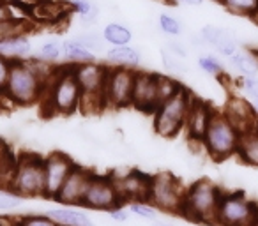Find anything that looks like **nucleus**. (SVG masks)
<instances>
[{"instance_id":"obj_1","label":"nucleus","mask_w":258,"mask_h":226,"mask_svg":"<svg viewBox=\"0 0 258 226\" xmlns=\"http://www.w3.org/2000/svg\"><path fill=\"white\" fill-rule=\"evenodd\" d=\"M39 104L48 115H73L82 104V89L76 82L75 69L69 64L57 67L53 80L46 85Z\"/></svg>"},{"instance_id":"obj_2","label":"nucleus","mask_w":258,"mask_h":226,"mask_svg":"<svg viewBox=\"0 0 258 226\" xmlns=\"http://www.w3.org/2000/svg\"><path fill=\"white\" fill-rule=\"evenodd\" d=\"M221 194L223 189L218 184L207 179L197 180L186 187L180 215L198 224L216 226V214H218Z\"/></svg>"},{"instance_id":"obj_3","label":"nucleus","mask_w":258,"mask_h":226,"mask_svg":"<svg viewBox=\"0 0 258 226\" xmlns=\"http://www.w3.org/2000/svg\"><path fill=\"white\" fill-rule=\"evenodd\" d=\"M75 69L76 82L82 89V104L80 111L85 115H96L101 113L104 108H108L104 89H106V80L110 65H104L101 62H87V64L73 65Z\"/></svg>"},{"instance_id":"obj_4","label":"nucleus","mask_w":258,"mask_h":226,"mask_svg":"<svg viewBox=\"0 0 258 226\" xmlns=\"http://www.w3.org/2000/svg\"><path fill=\"white\" fill-rule=\"evenodd\" d=\"M46 177H44V158L32 152H22L16 156V166L13 173L11 191L20 198H44Z\"/></svg>"},{"instance_id":"obj_5","label":"nucleus","mask_w":258,"mask_h":226,"mask_svg":"<svg viewBox=\"0 0 258 226\" xmlns=\"http://www.w3.org/2000/svg\"><path fill=\"white\" fill-rule=\"evenodd\" d=\"M193 99V94L186 87H182L175 96L163 101L158 110L154 111V120H152L154 133L166 140L175 138L186 126V119Z\"/></svg>"},{"instance_id":"obj_6","label":"nucleus","mask_w":258,"mask_h":226,"mask_svg":"<svg viewBox=\"0 0 258 226\" xmlns=\"http://www.w3.org/2000/svg\"><path fill=\"white\" fill-rule=\"evenodd\" d=\"M44 89H46V83L34 72L29 60L13 62L8 87H6V97L11 103L18 106H32L41 101Z\"/></svg>"},{"instance_id":"obj_7","label":"nucleus","mask_w":258,"mask_h":226,"mask_svg":"<svg viewBox=\"0 0 258 226\" xmlns=\"http://www.w3.org/2000/svg\"><path fill=\"white\" fill-rule=\"evenodd\" d=\"M239 138V129L226 119L225 113L214 111L211 124L207 127V133L202 140V147L214 161H225L232 156H237Z\"/></svg>"},{"instance_id":"obj_8","label":"nucleus","mask_w":258,"mask_h":226,"mask_svg":"<svg viewBox=\"0 0 258 226\" xmlns=\"http://www.w3.org/2000/svg\"><path fill=\"white\" fill-rule=\"evenodd\" d=\"M186 186L170 172H158L152 175L151 196L149 201L165 214H179L182 212Z\"/></svg>"},{"instance_id":"obj_9","label":"nucleus","mask_w":258,"mask_h":226,"mask_svg":"<svg viewBox=\"0 0 258 226\" xmlns=\"http://www.w3.org/2000/svg\"><path fill=\"white\" fill-rule=\"evenodd\" d=\"M258 214V205L240 191H223L216 226H251Z\"/></svg>"},{"instance_id":"obj_10","label":"nucleus","mask_w":258,"mask_h":226,"mask_svg":"<svg viewBox=\"0 0 258 226\" xmlns=\"http://www.w3.org/2000/svg\"><path fill=\"white\" fill-rule=\"evenodd\" d=\"M120 205H124V201L118 194L117 184H115L111 173H108V175L94 173L89 189L83 196L82 207L89 208V210L108 212L115 207H120Z\"/></svg>"},{"instance_id":"obj_11","label":"nucleus","mask_w":258,"mask_h":226,"mask_svg":"<svg viewBox=\"0 0 258 226\" xmlns=\"http://www.w3.org/2000/svg\"><path fill=\"white\" fill-rule=\"evenodd\" d=\"M135 78H137V69L110 67L108 80H106V89H104L108 108L124 110V108L131 106Z\"/></svg>"},{"instance_id":"obj_12","label":"nucleus","mask_w":258,"mask_h":226,"mask_svg":"<svg viewBox=\"0 0 258 226\" xmlns=\"http://www.w3.org/2000/svg\"><path fill=\"white\" fill-rule=\"evenodd\" d=\"M115 184H117L118 194H120L124 205L138 200H149L151 196V182L152 175L140 170H125L122 173H111Z\"/></svg>"},{"instance_id":"obj_13","label":"nucleus","mask_w":258,"mask_h":226,"mask_svg":"<svg viewBox=\"0 0 258 226\" xmlns=\"http://www.w3.org/2000/svg\"><path fill=\"white\" fill-rule=\"evenodd\" d=\"M75 165L76 163L64 152H51V154L44 156V177H46L44 200L55 201L58 191L64 186L66 179L75 168Z\"/></svg>"},{"instance_id":"obj_14","label":"nucleus","mask_w":258,"mask_h":226,"mask_svg":"<svg viewBox=\"0 0 258 226\" xmlns=\"http://www.w3.org/2000/svg\"><path fill=\"white\" fill-rule=\"evenodd\" d=\"M158 72L151 71H137L133 87V97H131V108H135L145 115H154V111L159 106L158 94Z\"/></svg>"},{"instance_id":"obj_15","label":"nucleus","mask_w":258,"mask_h":226,"mask_svg":"<svg viewBox=\"0 0 258 226\" xmlns=\"http://www.w3.org/2000/svg\"><path fill=\"white\" fill-rule=\"evenodd\" d=\"M94 177V172L85 166L75 165L71 170L69 177L66 179L64 186L60 187L55 201L66 207H80L83 203V196H85L87 189L90 186V180Z\"/></svg>"},{"instance_id":"obj_16","label":"nucleus","mask_w":258,"mask_h":226,"mask_svg":"<svg viewBox=\"0 0 258 226\" xmlns=\"http://www.w3.org/2000/svg\"><path fill=\"white\" fill-rule=\"evenodd\" d=\"M214 111L216 110H212V106L209 103L195 97L193 103H191L189 113H187L186 126H184L187 141H191V143H202L205 133H207L209 124H211L212 115H214Z\"/></svg>"},{"instance_id":"obj_17","label":"nucleus","mask_w":258,"mask_h":226,"mask_svg":"<svg viewBox=\"0 0 258 226\" xmlns=\"http://www.w3.org/2000/svg\"><path fill=\"white\" fill-rule=\"evenodd\" d=\"M200 36L205 39L209 48L216 51L221 57H232L237 50H239V39L230 29L218 25H204L200 29Z\"/></svg>"},{"instance_id":"obj_18","label":"nucleus","mask_w":258,"mask_h":226,"mask_svg":"<svg viewBox=\"0 0 258 226\" xmlns=\"http://www.w3.org/2000/svg\"><path fill=\"white\" fill-rule=\"evenodd\" d=\"M223 113L226 115V119L233 124V126L239 129V133L253 127L258 122V113L253 106H251L249 101H246L244 97L232 96L225 104V110Z\"/></svg>"},{"instance_id":"obj_19","label":"nucleus","mask_w":258,"mask_h":226,"mask_svg":"<svg viewBox=\"0 0 258 226\" xmlns=\"http://www.w3.org/2000/svg\"><path fill=\"white\" fill-rule=\"evenodd\" d=\"M106 62L110 67H125V69H138L142 65V51L135 48L133 44L124 46H110L106 50Z\"/></svg>"},{"instance_id":"obj_20","label":"nucleus","mask_w":258,"mask_h":226,"mask_svg":"<svg viewBox=\"0 0 258 226\" xmlns=\"http://www.w3.org/2000/svg\"><path fill=\"white\" fill-rule=\"evenodd\" d=\"M32 53L34 46L29 34H20V36H13L0 41V55H4L6 58L13 62L27 60V58L32 57Z\"/></svg>"},{"instance_id":"obj_21","label":"nucleus","mask_w":258,"mask_h":226,"mask_svg":"<svg viewBox=\"0 0 258 226\" xmlns=\"http://www.w3.org/2000/svg\"><path fill=\"white\" fill-rule=\"evenodd\" d=\"M237 156L244 165L258 168V122L240 133Z\"/></svg>"},{"instance_id":"obj_22","label":"nucleus","mask_w":258,"mask_h":226,"mask_svg":"<svg viewBox=\"0 0 258 226\" xmlns=\"http://www.w3.org/2000/svg\"><path fill=\"white\" fill-rule=\"evenodd\" d=\"M44 214L50 215L53 221H57L60 226H96L87 212L80 210V208H75V207H55V208H50L46 210Z\"/></svg>"},{"instance_id":"obj_23","label":"nucleus","mask_w":258,"mask_h":226,"mask_svg":"<svg viewBox=\"0 0 258 226\" xmlns=\"http://www.w3.org/2000/svg\"><path fill=\"white\" fill-rule=\"evenodd\" d=\"M228 60L240 76H258V51L239 48L232 57H228Z\"/></svg>"},{"instance_id":"obj_24","label":"nucleus","mask_w":258,"mask_h":226,"mask_svg":"<svg viewBox=\"0 0 258 226\" xmlns=\"http://www.w3.org/2000/svg\"><path fill=\"white\" fill-rule=\"evenodd\" d=\"M62 48H64V62L69 65L87 64V62L97 60V55L92 53L90 50H87L85 46H82L75 37L62 41Z\"/></svg>"},{"instance_id":"obj_25","label":"nucleus","mask_w":258,"mask_h":226,"mask_svg":"<svg viewBox=\"0 0 258 226\" xmlns=\"http://www.w3.org/2000/svg\"><path fill=\"white\" fill-rule=\"evenodd\" d=\"M101 36H103L104 43L110 46H124V44H131L133 41V30L124 23L111 22L103 27Z\"/></svg>"},{"instance_id":"obj_26","label":"nucleus","mask_w":258,"mask_h":226,"mask_svg":"<svg viewBox=\"0 0 258 226\" xmlns=\"http://www.w3.org/2000/svg\"><path fill=\"white\" fill-rule=\"evenodd\" d=\"M15 166H16L15 152L9 148V145L6 141L0 140V189L11 191Z\"/></svg>"},{"instance_id":"obj_27","label":"nucleus","mask_w":258,"mask_h":226,"mask_svg":"<svg viewBox=\"0 0 258 226\" xmlns=\"http://www.w3.org/2000/svg\"><path fill=\"white\" fill-rule=\"evenodd\" d=\"M219 4L230 15L242 16V18H258V0H219Z\"/></svg>"},{"instance_id":"obj_28","label":"nucleus","mask_w":258,"mask_h":226,"mask_svg":"<svg viewBox=\"0 0 258 226\" xmlns=\"http://www.w3.org/2000/svg\"><path fill=\"white\" fill-rule=\"evenodd\" d=\"M197 64L200 71H204L205 74L212 76V78H223L226 74L225 65L214 53H200L197 58Z\"/></svg>"},{"instance_id":"obj_29","label":"nucleus","mask_w":258,"mask_h":226,"mask_svg":"<svg viewBox=\"0 0 258 226\" xmlns=\"http://www.w3.org/2000/svg\"><path fill=\"white\" fill-rule=\"evenodd\" d=\"M159 55H161V65H163V69L166 71V74L182 76V74H186V72L189 71V67L186 65L184 58L173 55L172 51H168L166 48H161Z\"/></svg>"},{"instance_id":"obj_30","label":"nucleus","mask_w":258,"mask_h":226,"mask_svg":"<svg viewBox=\"0 0 258 226\" xmlns=\"http://www.w3.org/2000/svg\"><path fill=\"white\" fill-rule=\"evenodd\" d=\"M158 27L159 32L165 34L166 37H180L184 34V25L180 23V20L170 13H159Z\"/></svg>"},{"instance_id":"obj_31","label":"nucleus","mask_w":258,"mask_h":226,"mask_svg":"<svg viewBox=\"0 0 258 226\" xmlns=\"http://www.w3.org/2000/svg\"><path fill=\"white\" fill-rule=\"evenodd\" d=\"M36 57L43 58L46 62H51V64H57L64 58V48H62V41L57 39H50L46 43H43L37 50Z\"/></svg>"},{"instance_id":"obj_32","label":"nucleus","mask_w":258,"mask_h":226,"mask_svg":"<svg viewBox=\"0 0 258 226\" xmlns=\"http://www.w3.org/2000/svg\"><path fill=\"white\" fill-rule=\"evenodd\" d=\"M30 27L32 25L29 20H4V22H0V41L13 36H20V34H29Z\"/></svg>"},{"instance_id":"obj_33","label":"nucleus","mask_w":258,"mask_h":226,"mask_svg":"<svg viewBox=\"0 0 258 226\" xmlns=\"http://www.w3.org/2000/svg\"><path fill=\"white\" fill-rule=\"evenodd\" d=\"M156 80H158L159 104H161L163 101L170 99L172 96H175V94L182 89V85H180V83L170 74H159V72H158V74H156Z\"/></svg>"},{"instance_id":"obj_34","label":"nucleus","mask_w":258,"mask_h":226,"mask_svg":"<svg viewBox=\"0 0 258 226\" xmlns=\"http://www.w3.org/2000/svg\"><path fill=\"white\" fill-rule=\"evenodd\" d=\"M127 208L131 210L133 215H137V217H140V219H145V221H156V219H158L159 210L149 200L131 201V203H127Z\"/></svg>"},{"instance_id":"obj_35","label":"nucleus","mask_w":258,"mask_h":226,"mask_svg":"<svg viewBox=\"0 0 258 226\" xmlns=\"http://www.w3.org/2000/svg\"><path fill=\"white\" fill-rule=\"evenodd\" d=\"M76 41H78L82 46H85L87 50H90L92 53H101V51H104V39L101 34L97 32H80L76 34V36H73Z\"/></svg>"},{"instance_id":"obj_36","label":"nucleus","mask_w":258,"mask_h":226,"mask_svg":"<svg viewBox=\"0 0 258 226\" xmlns=\"http://www.w3.org/2000/svg\"><path fill=\"white\" fill-rule=\"evenodd\" d=\"M23 205V198L15 194L9 189H0V212L16 210Z\"/></svg>"},{"instance_id":"obj_37","label":"nucleus","mask_w":258,"mask_h":226,"mask_svg":"<svg viewBox=\"0 0 258 226\" xmlns=\"http://www.w3.org/2000/svg\"><path fill=\"white\" fill-rule=\"evenodd\" d=\"M20 226H60V224L57 221H53L48 214H27L22 215Z\"/></svg>"},{"instance_id":"obj_38","label":"nucleus","mask_w":258,"mask_h":226,"mask_svg":"<svg viewBox=\"0 0 258 226\" xmlns=\"http://www.w3.org/2000/svg\"><path fill=\"white\" fill-rule=\"evenodd\" d=\"M99 6L94 2V0H71L69 2V11L75 13L78 18L82 16H87L89 13H92L94 9H97Z\"/></svg>"},{"instance_id":"obj_39","label":"nucleus","mask_w":258,"mask_h":226,"mask_svg":"<svg viewBox=\"0 0 258 226\" xmlns=\"http://www.w3.org/2000/svg\"><path fill=\"white\" fill-rule=\"evenodd\" d=\"M239 87L246 96L258 101V76H240Z\"/></svg>"},{"instance_id":"obj_40","label":"nucleus","mask_w":258,"mask_h":226,"mask_svg":"<svg viewBox=\"0 0 258 226\" xmlns=\"http://www.w3.org/2000/svg\"><path fill=\"white\" fill-rule=\"evenodd\" d=\"M13 67V60L0 55V96H6V87H8L9 72Z\"/></svg>"},{"instance_id":"obj_41","label":"nucleus","mask_w":258,"mask_h":226,"mask_svg":"<svg viewBox=\"0 0 258 226\" xmlns=\"http://www.w3.org/2000/svg\"><path fill=\"white\" fill-rule=\"evenodd\" d=\"M108 214V217L111 219V221H115V222H127L129 219H131V210L127 208V205H120V207H115V208H111V210H108L106 212Z\"/></svg>"},{"instance_id":"obj_42","label":"nucleus","mask_w":258,"mask_h":226,"mask_svg":"<svg viewBox=\"0 0 258 226\" xmlns=\"http://www.w3.org/2000/svg\"><path fill=\"white\" fill-rule=\"evenodd\" d=\"M165 48H166L168 51H172L173 55L180 57V58H186V57H187V48L184 46L182 43H179V41H168Z\"/></svg>"},{"instance_id":"obj_43","label":"nucleus","mask_w":258,"mask_h":226,"mask_svg":"<svg viewBox=\"0 0 258 226\" xmlns=\"http://www.w3.org/2000/svg\"><path fill=\"white\" fill-rule=\"evenodd\" d=\"M189 44L193 48H197V50H204V48H207V43H205V39L200 36V32L189 36Z\"/></svg>"},{"instance_id":"obj_44","label":"nucleus","mask_w":258,"mask_h":226,"mask_svg":"<svg viewBox=\"0 0 258 226\" xmlns=\"http://www.w3.org/2000/svg\"><path fill=\"white\" fill-rule=\"evenodd\" d=\"M20 219L22 217L4 214V215H0V226H20Z\"/></svg>"},{"instance_id":"obj_45","label":"nucleus","mask_w":258,"mask_h":226,"mask_svg":"<svg viewBox=\"0 0 258 226\" xmlns=\"http://www.w3.org/2000/svg\"><path fill=\"white\" fill-rule=\"evenodd\" d=\"M177 4H182V6H187V8H198V6L204 4V0H173Z\"/></svg>"},{"instance_id":"obj_46","label":"nucleus","mask_w":258,"mask_h":226,"mask_svg":"<svg viewBox=\"0 0 258 226\" xmlns=\"http://www.w3.org/2000/svg\"><path fill=\"white\" fill-rule=\"evenodd\" d=\"M152 226H173V224H170V222H166V221H152Z\"/></svg>"},{"instance_id":"obj_47","label":"nucleus","mask_w":258,"mask_h":226,"mask_svg":"<svg viewBox=\"0 0 258 226\" xmlns=\"http://www.w3.org/2000/svg\"><path fill=\"white\" fill-rule=\"evenodd\" d=\"M251 226H258V214H256V217H254V221L251 222Z\"/></svg>"},{"instance_id":"obj_48","label":"nucleus","mask_w":258,"mask_h":226,"mask_svg":"<svg viewBox=\"0 0 258 226\" xmlns=\"http://www.w3.org/2000/svg\"><path fill=\"white\" fill-rule=\"evenodd\" d=\"M4 2H6V0H0V4H4Z\"/></svg>"},{"instance_id":"obj_49","label":"nucleus","mask_w":258,"mask_h":226,"mask_svg":"<svg viewBox=\"0 0 258 226\" xmlns=\"http://www.w3.org/2000/svg\"><path fill=\"white\" fill-rule=\"evenodd\" d=\"M254 103H256V110H258V101H254Z\"/></svg>"},{"instance_id":"obj_50","label":"nucleus","mask_w":258,"mask_h":226,"mask_svg":"<svg viewBox=\"0 0 258 226\" xmlns=\"http://www.w3.org/2000/svg\"><path fill=\"white\" fill-rule=\"evenodd\" d=\"M214 2H219V0H214Z\"/></svg>"},{"instance_id":"obj_51","label":"nucleus","mask_w":258,"mask_h":226,"mask_svg":"<svg viewBox=\"0 0 258 226\" xmlns=\"http://www.w3.org/2000/svg\"><path fill=\"white\" fill-rule=\"evenodd\" d=\"M256 22H258V18H256Z\"/></svg>"}]
</instances>
